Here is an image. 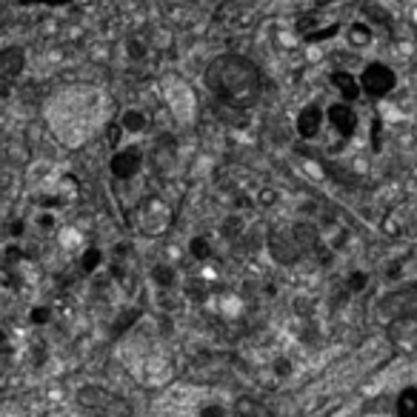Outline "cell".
Masks as SVG:
<instances>
[{"instance_id": "obj_4", "label": "cell", "mask_w": 417, "mask_h": 417, "mask_svg": "<svg viewBox=\"0 0 417 417\" xmlns=\"http://www.w3.org/2000/svg\"><path fill=\"white\" fill-rule=\"evenodd\" d=\"M163 95H166V103L169 109L175 112V117L180 123H192L194 114H197V100H194V92L189 83H183L180 78H166L163 81Z\"/></svg>"}, {"instance_id": "obj_1", "label": "cell", "mask_w": 417, "mask_h": 417, "mask_svg": "<svg viewBox=\"0 0 417 417\" xmlns=\"http://www.w3.org/2000/svg\"><path fill=\"white\" fill-rule=\"evenodd\" d=\"M46 117L57 141L63 146L78 149L100 126V98L95 89H86V86L66 89L52 100Z\"/></svg>"}, {"instance_id": "obj_7", "label": "cell", "mask_w": 417, "mask_h": 417, "mask_svg": "<svg viewBox=\"0 0 417 417\" xmlns=\"http://www.w3.org/2000/svg\"><path fill=\"white\" fill-rule=\"evenodd\" d=\"M141 166H143V152L137 149V146L114 149L112 163H109V169H112V175H114L117 180H131L137 172H141Z\"/></svg>"}, {"instance_id": "obj_17", "label": "cell", "mask_w": 417, "mask_h": 417, "mask_svg": "<svg viewBox=\"0 0 417 417\" xmlns=\"http://www.w3.org/2000/svg\"><path fill=\"white\" fill-rule=\"evenodd\" d=\"M363 15H366L372 23H380V26H389V23H392V15H389L383 6H377V4H366V6H363Z\"/></svg>"}, {"instance_id": "obj_21", "label": "cell", "mask_w": 417, "mask_h": 417, "mask_svg": "<svg viewBox=\"0 0 417 417\" xmlns=\"http://www.w3.org/2000/svg\"><path fill=\"white\" fill-rule=\"evenodd\" d=\"M155 281H158L160 286H172V283H175V269H172V266H158V269H155Z\"/></svg>"}, {"instance_id": "obj_6", "label": "cell", "mask_w": 417, "mask_h": 417, "mask_svg": "<svg viewBox=\"0 0 417 417\" xmlns=\"http://www.w3.org/2000/svg\"><path fill=\"white\" fill-rule=\"evenodd\" d=\"M326 123L337 134V141L346 143V141H352L355 131H358V112L352 109V103H346V100L331 103V106H326Z\"/></svg>"}, {"instance_id": "obj_16", "label": "cell", "mask_w": 417, "mask_h": 417, "mask_svg": "<svg viewBox=\"0 0 417 417\" xmlns=\"http://www.w3.org/2000/svg\"><path fill=\"white\" fill-rule=\"evenodd\" d=\"M78 400H81L83 406H89V409H109V406H112L109 394H106L103 389H92V386L81 389V392H78Z\"/></svg>"}, {"instance_id": "obj_22", "label": "cell", "mask_w": 417, "mask_h": 417, "mask_svg": "<svg viewBox=\"0 0 417 417\" xmlns=\"http://www.w3.org/2000/svg\"><path fill=\"white\" fill-rule=\"evenodd\" d=\"M123 126H120V120H114V123H109V146L112 149H117L120 146V141H123Z\"/></svg>"}, {"instance_id": "obj_20", "label": "cell", "mask_w": 417, "mask_h": 417, "mask_svg": "<svg viewBox=\"0 0 417 417\" xmlns=\"http://www.w3.org/2000/svg\"><path fill=\"white\" fill-rule=\"evenodd\" d=\"M18 6H52V9H57V6H69V4H75V0H15Z\"/></svg>"}, {"instance_id": "obj_12", "label": "cell", "mask_w": 417, "mask_h": 417, "mask_svg": "<svg viewBox=\"0 0 417 417\" xmlns=\"http://www.w3.org/2000/svg\"><path fill=\"white\" fill-rule=\"evenodd\" d=\"M271 254L281 260V263H292V260H298L303 252L298 249V243H295L292 235H274V237H271Z\"/></svg>"}, {"instance_id": "obj_11", "label": "cell", "mask_w": 417, "mask_h": 417, "mask_svg": "<svg viewBox=\"0 0 417 417\" xmlns=\"http://www.w3.org/2000/svg\"><path fill=\"white\" fill-rule=\"evenodd\" d=\"M232 414L235 417H274V411L266 403H260L254 397H246V394L232 403Z\"/></svg>"}, {"instance_id": "obj_14", "label": "cell", "mask_w": 417, "mask_h": 417, "mask_svg": "<svg viewBox=\"0 0 417 417\" xmlns=\"http://www.w3.org/2000/svg\"><path fill=\"white\" fill-rule=\"evenodd\" d=\"M394 417H417V386H409L400 392L394 403Z\"/></svg>"}, {"instance_id": "obj_8", "label": "cell", "mask_w": 417, "mask_h": 417, "mask_svg": "<svg viewBox=\"0 0 417 417\" xmlns=\"http://www.w3.org/2000/svg\"><path fill=\"white\" fill-rule=\"evenodd\" d=\"M323 120H326V112L317 103H309V106H303L298 112L295 129H298V134L303 137V141H315V137L320 134V129H323Z\"/></svg>"}, {"instance_id": "obj_26", "label": "cell", "mask_w": 417, "mask_h": 417, "mask_svg": "<svg viewBox=\"0 0 417 417\" xmlns=\"http://www.w3.org/2000/svg\"><path fill=\"white\" fill-rule=\"evenodd\" d=\"M32 320H35V323H46V320H49V309H35V312H32Z\"/></svg>"}, {"instance_id": "obj_13", "label": "cell", "mask_w": 417, "mask_h": 417, "mask_svg": "<svg viewBox=\"0 0 417 417\" xmlns=\"http://www.w3.org/2000/svg\"><path fill=\"white\" fill-rule=\"evenodd\" d=\"M346 40H349L352 49H366V46H372V40H375L372 23H366V20H355L349 29H346Z\"/></svg>"}, {"instance_id": "obj_10", "label": "cell", "mask_w": 417, "mask_h": 417, "mask_svg": "<svg viewBox=\"0 0 417 417\" xmlns=\"http://www.w3.org/2000/svg\"><path fill=\"white\" fill-rule=\"evenodd\" d=\"M331 86L340 92V98L346 100V103H352V100H358L363 92H360V81L352 75V72H343V69H337V72H331Z\"/></svg>"}, {"instance_id": "obj_15", "label": "cell", "mask_w": 417, "mask_h": 417, "mask_svg": "<svg viewBox=\"0 0 417 417\" xmlns=\"http://www.w3.org/2000/svg\"><path fill=\"white\" fill-rule=\"evenodd\" d=\"M146 123H149V117H146V112H141V109H126V112L120 114V126H123L129 134H141V131L146 129Z\"/></svg>"}, {"instance_id": "obj_18", "label": "cell", "mask_w": 417, "mask_h": 417, "mask_svg": "<svg viewBox=\"0 0 417 417\" xmlns=\"http://www.w3.org/2000/svg\"><path fill=\"white\" fill-rule=\"evenodd\" d=\"M337 32H340V26H337V23H329L326 29H323V26H320V29H312L309 35H303V40H306V43H317V40H331V37H334Z\"/></svg>"}, {"instance_id": "obj_3", "label": "cell", "mask_w": 417, "mask_h": 417, "mask_svg": "<svg viewBox=\"0 0 417 417\" xmlns=\"http://www.w3.org/2000/svg\"><path fill=\"white\" fill-rule=\"evenodd\" d=\"M358 81H360V92H363L366 98H372V100H380V98L392 95V92H394V86H397V75H394V69H392V66H386V63H380V60L366 63Z\"/></svg>"}, {"instance_id": "obj_5", "label": "cell", "mask_w": 417, "mask_h": 417, "mask_svg": "<svg viewBox=\"0 0 417 417\" xmlns=\"http://www.w3.org/2000/svg\"><path fill=\"white\" fill-rule=\"evenodd\" d=\"M380 317L383 320H409L417 317V289L406 286V289H394L392 295H386L380 303Z\"/></svg>"}, {"instance_id": "obj_9", "label": "cell", "mask_w": 417, "mask_h": 417, "mask_svg": "<svg viewBox=\"0 0 417 417\" xmlns=\"http://www.w3.org/2000/svg\"><path fill=\"white\" fill-rule=\"evenodd\" d=\"M26 69V52L20 46L0 49V78H18Z\"/></svg>"}, {"instance_id": "obj_24", "label": "cell", "mask_w": 417, "mask_h": 417, "mask_svg": "<svg viewBox=\"0 0 417 417\" xmlns=\"http://www.w3.org/2000/svg\"><path fill=\"white\" fill-rule=\"evenodd\" d=\"M200 417H226V409H223V406H218V403L203 406V409H200Z\"/></svg>"}, {"instance_id": "obj_19", "label": "cell", "mask_w": 417, "mask_h": 417, "mask_svg": "<svg viewBox=\"0 0 417 417\" xmlns=\"http://www.w3.org/2000/svg\"><path fill=\"white\" fill-rule=\"evenodd\" d=\"M100 260H103V252H100V249H89V252L83 254V263H81L83 274H92V271L100 266Z\"/></svg>"}, {"instance_id": "obj_25", "label": "cell", "mask_w": 417, "mask_h": 417, "mask_svg": "<svg viewBox=\"0 0 417 417\" xmlns=\"http://www.w3.org/2000/svg\"><path fill=\"white\" fill-rule=\"evenodd\" d=\"M192 252H194L197 257H208V246H206L203 240H194V243H192Z\"/></svg>"}, {"instance_id": "obj_27", "label": "cell", "mask_w": 417, "mask_h": 417, "mask_svg": "<svg viewBox=\"0 0 417 417\" xmlns=\"http://www.w3.org/2000/svg\"><path fill=\"white\" fill-rule=\"evenodd\" d=\"M317 6H331V4H340V0H315Z\"/></svg>"}, {"instance_id": "obj_2", "label": "cell", "mask_w": 417, "mask_h": 417, "mask_svg": "<svg viewBox=\"0 0 417 417\" xmlns=\"http://www.w3.org/2000/svg\"><path fill=\"white\" fill-rule=\"evenodd\" d=\"M203 81H206L208 92L232 109L254 106L263 92L260 69L243 54H218L206 66Z\"/></svg>"}, {"instance_id": "obj_23", "label": "cell", "mask_w": 417, "mask_h": 417, "mask_svg": "<svg viewBox=\"0 0 417 417\" xmlns=\"http://www.w3.org/2000/svg\"><path fill=\"white\" fill-rule=\"evenodd\" d=\"M366 281H369V277H366L363 271H355V274H349V289H352V292H360V289L366 286Z\"/></svg>"}]
</instances>
